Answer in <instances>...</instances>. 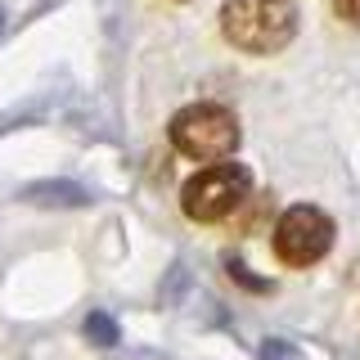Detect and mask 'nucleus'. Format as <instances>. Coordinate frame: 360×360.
I'll list each match as a JSON object with an SVG mask.
<instances>
[{
	"label": "nucleus",
	"instance_id": "f257e3e1",
	"mask_svg": "<svg viewBox=\"0 0 360 360\" xmlns=\"http://www.w3.org/2000/svg\"><path fill=\"white\" fill-rule=\"evenodd\" d=\"M221 32L243 54H275L297 37V5L292 0H225Z\"/></svg>",
	"mask_w": 360,
	"mask_h": 360
},
{
	"label": "nucleus",
	"instance_id": "f03ea898",
	"mask_svg": "<svg viewBox=\"0 0 360 360\" xmlns=\"http://www.w3.org/2000/svg\"><path fill=\"white\" fill-rule=\"evenodd\" d=\"M248 194H252V172H248L243 162L221 158V162L202 167L198 176L185 180V189H180V207H185L189 221L217 225L225 217H234V212L248 202Z\"/></svg>",
	"mask_w": 360,
	"mask_h": 360
},
{
	"label": "nucleus",
	"instance_id": "7ed1b4c3",
	"mask_svg": "<svg viewBox=\"0 0 360 360\" xmlns=\"http://www.w3.org/2000/svg\"><path fill=\"white\" fill-rule=\"evenodd\" d=\"M167 135H172L176 153L189 162H221L239 144V117L225 104H189L172 117Z\"/></svg>",
	"mask_w": 360,
	"mask_h": 360
},
{
	"label": "nucleus",
	"instance_id": "20e7f679",
	"mask_svg": "<svg viewBox=\"0 0 360 360\" xmlns=\"http://www.w3.org/2000/svg\"><path fill=\"white\" fill-rule=\"evenodd\" d=\"M270 243H275V257L284 266H292V270L315 266L333 248V217L324 207H311V202H292V207L279 212Z\"/></svg>",
	"mask_w": 360,
	"mask_h": 360
},
{
	"label": "nucleus",
	"instance_id": "39448f33",
	"mask_svg": "<svg viewBox=\"0 0 360 360\" xmlns=\"http://www.w3.org/2000/svg\"><path fill=\"white\" fill-rule=\"evenodd\" d=\"M86 333L95 338L99 347H112V342H117V324H112L108 315H99V311H95V315H90V320H86Z\"/></svg>",
	"mask_w": 360,
	"mask_h": 360
},
{
	"label": "nucleus",
	"instance_id": "423d86ee",
	"mask_svg": "<svg viewBox=\"0 0 360 360\" xmlns=\"http://www.w3.org/2000/svg\"><path fill=\"white\" fill-rule=\"evenodd\" d=\"M262 360H302V356L292 352L288 342H266V347H262Z\"/></svg>",
	"mask_w": 360,
	"mask_h": 360
},
{
	"label": "nucleus",
	"instance_id": "0eeeda50",
	"mask_svg": "<svg viewBox=\"0 0 360 360\" xmlns=\"http://www.w3.org/2000/svg\"><path fill=\"white\" fill-rule=\"evenodd\" d=\"M333 9H338V18L360 22V0H333Z\"/></svg>",
	"mask_w": 360,
	"mask_h": 360
},
{
	"label": "nucleus",
	"instance_id": "6e6552de",
	"mask_svg": "<svg viewBox=\"0 0 360 360\" xmlns=\"http://www.w3.org/2000/svg\"><path fill=\"white\" fill-rule=\"evenodd\" d=\"M0 27H5V14H0Z\"/></svg>",
	"mask_w": 360,
	"mask_h": 360
}]
</instances>
